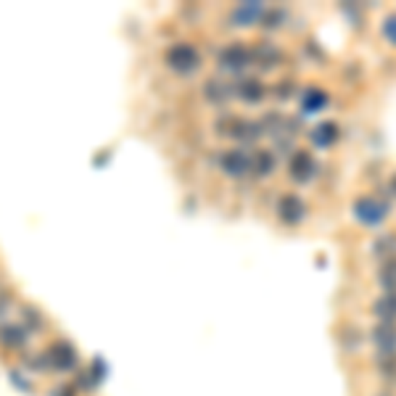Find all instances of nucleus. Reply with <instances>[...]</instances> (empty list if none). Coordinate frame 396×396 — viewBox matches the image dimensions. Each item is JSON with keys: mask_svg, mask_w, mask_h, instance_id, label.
I'll return each instance as SVG.
<instances>
[{"mask_svg": "<svg viewBox=\"0 0 396 396\" xmlns=\"http://www.w3.org/2000/svg\"><path fill=\"white\" fill-rule=\"evenodd\" d=\"M198 50L188 42H177V45H172L167 50V64L172 69L177 71V74H190V71L198 69Z\"/></svg>", "mask_w": 396, "mask_h": 396, "instance_id": "obj_1", "label": "nucleus"}, {"mask_svg": "<svg viewBox=\"0 0 396 396\" xmlns=\"http://www.w3.org/2000/svg\"><path fill=\"white\" fill-rule=\"evenodd\" d=\"M386 214H388V206L380 204V201L373 196L359 198L354 204V217L359 219V222H365V225H380V222L386 219Z\"/></svg>", "mask_w": 396, "mask_h": 396, "instance_id": "obj_2", "label": "nucleus"}, {"mask_svg": "<svg viewBox=\"0 0 396 396\" xmlns=\"http://www.w3.org/2000/svg\"><path fill=\"white\" fill-rule=\"evenodd\" d=\"M373 341H375L378 356H396V325L394 322H378L373 330Z\"/></svg>", "mask_w": 396, "mask_h": 396, "instance_id": "obj_3", "label": "nucleus"}, {"mask_svg": "<svg viewBox=\"0 0 396 396\" xmlns=\"http://www.w3.org/2000/svg\"><path fill=\"white\" fill-rule=\"evenodd\" d=\"M315 172H317V164L315 158H312V153L298 151L296 156H293V161H291V177L298 180V182H309V180L315 177Z\"/></svg>", "mask_w": 396, "mask_h": 396, "instance_id": "obj_4", "label": "nucleus"}, {"mask_svg": "<svg viewBox=\"0 0 396 396\" xmlns=\"http://www.w3.org/2000/svg\"><path fill=\"white\" fill-rule=\"evenodd\" d=\"M277 214H280V219L288 222V225H296V222L304 219V204H301L296 196H283L280 204H277Z\"/></svg>", "mask_w": 396, "mask_h": 396, "instance_id": "obj_5", "label": "nucleus"}, {"mask_svg": "<svg viewBox=\"0 0 396 396\" xmlns=\"http://www.w3.org/2000/svg\"><path fill=\"white\" fill-rule=\"evenodd\" d=\"M222 167H225L228 175L240 177V175H246L248 169H251V156L243 153V151H228V153L222 156Z\"/></svg>", "mask_w": 396, "mask_h": 396, "instance_id": "obj_6", "label": "nucleus"}, {"mask_svg": "<svg viewBox=\"0 0 396 396\" xmlns=\"http://www.w3.org/2000/svg\"><path fill=\"white\" fill-rule=\"evenodd\" d=\"M45 359L53 362V367H59V370H69V367H74V362H77V356H74L71 346H66V344L53 346L48 354H45Z\"/></svg>", "mask_w": 396, "mask_h": 396, "instance_id": "obj_7", "label": "nucleus"}, {"mask_svg": "<svg viewBox=\"0 0 396 396\" xmlns=\"http://www.w3.org/2000/svg\"><path fill=\"white\" fill-rule=\"evenodd\" d=\"M248 61H251V53L240 45H233L222 53V66H228V69H243Z\"/></svg>", "mask_w": 396, "mask_h": 396, "instance_id": "obj_8", "label": "nucleus"}, {"mask_svg": "<svg viewBox=\"0 0 396 396\" xmlns=\"http://www.w3.org/2000/svg\"><path fill=\"white\" fill-rule=\"evenodd\" d=\"M338 138V127L333 124V122H325V124H320V127H315V132H312V140H315L317 146H322V148H327V146H333Z\"/></svg>", "mask_w": 396, "mask_h": 396, "instance_id": "obj_9", "label": "nucleus"}, {"mask_svg": "<svg viewBox=\"0 0 396 396\" xmlns=\"http://www.w3.org/2000/svg\"><path fill=\"white\" fill-rule=\"evenodd\" d=\"M375 315L380 317V322H394L396 320V293H388L375 304Z\"/></svg>", "mask_w": 396, "mask_h": 396, "instance_id": "obj_10", "label": "nucleus"}, {"mask_svg": "<svg viewBox=\"0 0 396 396\" xmlns=\"http://www.w3.org/2000/svg\"><path fill=\"white\" fill-rule=\"evenodd\" d=\"M259 16H262V6H251V3H246V6H240V8L233 11V19L240 21V27H246V24H254Z\"/></svg>", "mask_w": 396, "mask_h": 396, "instance_id": "obj_11", "label": "nucleus"}, {"mask_svg": "<svg viewBox=\"0 0 396 396\" xmlns=\"http://www.w3.org/2000/svg\"><path fill=\"white\" fill-rule=\"evenodd\" d=\"M327 103V95L322 93V90H307V95H304V100H301V109L307 111V114H312V111H320L322 106Z\"/></svg>", "mask_w": 396, "mask_h": 396, "instance_id": "obj_12", "label": "nucleus"}, {"mask_svg": "<svg viewBox=\"0 0 396 396\" xmlns=\"http://www.w3.org/2000/svg\"><path fill=\"white\" fill-rule=\"evenodd\" d=\"M380 286L386 288L388 293H396V259H388L380 267Z\"/></svg>", "mask_w": 396, "mask_h": 396, "instance_id": "obj_13", "label": "nucleus"}, {"mask_svg": "<svg viewBox=\"0 0 396 396\" xmlns=\"http://www.w3.org/2000/svg\"><path fill=\"white\" fill-rule=\"evenodd\" d=\"M272 167H275V158L269 156L267 151H259V153H254V158H251V169H254L257 175H269Z\"/></svg>", "mask_w": 396, "mask_h": 396, "instance_id": "obj_14", "label": "nucleus"}, {"mask_svg": "<svg viewBox=\"0 0 396 396\" xmlns=\"http://www.w3.org/2000/svg\"><path fill=\"white\" fill-rule=\"evenodd\" d=\"M0 341H3L6 346H21V344H24V330H21V327H16V325L3 327Z\"/></svg>", "mask_w": 396, "mask_h": 396, "instance_id": "obj_15", "label": "nucleus"}, {"mask_svg": "<svg viewBox=\"0 0 396 396\" xmlns=\"http://www.w3.org/2000/svg\"><path fill=\"white\" fill-rule=\"evenodd\" d=\"M238 93H240L246 100H259L262 98V85H259V82H246Z\"/></svg>", "mask_w": 396, "mask_h": 396, "instance_id": "obj_16", "label": "nucleus"}, {"mask_svg": "<svg viewBox=\"0 0 396 396\" xmlns=\"http://www.w3.org/2000/svg\"><path fill=\"white\" fill-rule=\"evenodd\" d=\"M383 37H386L391 45H396V13L386 16V21H383Z\"/></svg>", "mask_w": 396, "mask_h": 396, "instance_id": "obj_17", "label": "nucleus"}, {"mask_svg": "<svg viewBox=\"0 0 396 396\" xmlns=\"http://www.w3.org/2000/svg\"><path fill=\"white\" fill-rule=\"evenodd\" d=\"M378 365H380V373H383L388 380H396V356H386V359H380Z\"/></svg>", "mask_w": 396, "mask_h": 396, "instance_id": "obj_18", "label": "nucleus"}, {"mask_svg": "<svg viewBox=\"0 0 396 396\" xmlns=\"http://www.w3.org/2000/svg\"><path fill=\"white\" fill-rule=\"evenodd\" d=\"M394 188H396V180H394Z\"/></svg>", "mask_w": 396, "mask_h": 396, "instance_id": "obj_19", "label": "nucleus"}]
</instances>
